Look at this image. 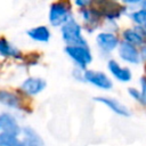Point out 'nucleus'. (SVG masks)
I'll return each instance as SVG.
<instances>
[{
  "instance_id": "nucleus-1",
  "label": "nucleus",
  "mask_w": 146,
  "mask_h": 146,
  "mask_svg": "<svg viewBox=\"0 0 146 146\" xmlns=\"http://www.w3.org/2000/svg\"><path fill=\"white\" fill-rule=\"evenodd\" d=\"M73 17L72 5L68 0H57L49 6L48 22L52 27H60Z\"/></svg>"
},
{
  "instance_id": "nucleus-2",
  "label": "nucleus",
  "mask_w": 146,
  "mask_h": 146,
  "mask_svg": "<svg viewBox=\"0 0 146 146\" xmlns=\"http://www.w3.org/2000/svg\"><path fill=\"white\" fill-rule=\"evenodd\" d=\"M64 52L75 67H79L83 71L87 70L94 60L92 51L89 44H66Z\"/></svg>"
},
{
  "instance_id": "nucleus-3",
  "label": "nucleus",
  "mask_w": 146,
  "mask_h": 146,
  "mask_svg": "<svg viewBox=\"0 0 146 146\" xmlns=\"http://www.w3.org/2000/svg\"><path fill=\"white\" fill-rule=\"evenodd\" d=\"M83 31L82 24L74 17L59 27L60 36L65 44H88Z\"/></svg>"
},
{
  "instance_id": "nucleus-4",
  "label": "nucleus",
  "mask_w": 146,
  "mask_h": 146,
  "mask_svg": "<svg viewBox=\"0 0 146 146\" xmlns=\"http://www.w3.org/2000/svg\"><path fill=\"white\" fill-rule=\"evenodd\" d=\"M79 17L82 24V27L88 33H94L99 29L102 19H104L100 10L96 7H86L79 9Z\"/></svg>"
},
{
  "instance_id": "nucleus-5",
  "label": "nucleus",
  "mask_w": 146,
  "mask_h": 146,
  "mask_svg": "<svg viewBox=\"0 0 146 146\" xmlns=\"http://www.w3.org/2000/svg\"><path fill=\"white\" fill-rule=\"evenodd\" d=\"M120 41L121 40L116 33L108 32V31H100L95 36V44L98 51L103 55H106L107 57L113 51H116L120 44Z\"/></svg>"
},
{
  "instance_id": "nucleus-6",
  "label": "nucleus",
  "mask_w": 146,
  "mask_h": 146,
  "mask_svg": "<svg viewBox=\"0 0 146 146\" xmlns=\"http://www.w3.org/2000/svg\"><path fill=\"white\" fill-rule=\"evenodd\" d=\"M83 76H84V82L94 86L97 89L107 91L113 88V80L108 74H106L103 71L87 68L84 70Z\"/></svg>"
},
{
  "instance_id": "nucleus-7",
  "label": "nucleus",
  "mask_w": 146,
  "mask_h": 146,
  "mask_svg": "<svg viewBox=\"0 0 146 146\" xmlns=\"http://www.w3.org/2000/svg\"><path fill=\"white\" fill-rule=\"evenodd\" d=\"M116 55L123 63L129 65H139L141 63L139 48L123 40L120 41V44L116 49Z\"/></svg>"
},
{
  "instance_id": "nucleus-8",
  "label": "nucleus",
  "mask_w": 146,
  "mask_h": 146,
  "mask_svg": "<svg viewBox=\"0 0 146 146\" xmlns=\"http://www.w3.org/2000/svg\"><path fill=\"white\" fill-rule=\"evenodd\" d=\"M47 87V81L40 76H29L22 81L18 90L22 95L33 97L41 94Z\"/></svg>"
},
{
  "instance_id": "nucleus-9",
  "label": "nucleus",
  "mask_w": 146,
  "mask_h": 146,
  "mask_svg": "<svg viewBox=\"0 0 146 146\" xmlns=\"http://www.w3.org/2000/svg\"><path fill=\"white\" fill-rule=\"evenodd\" d=\"M106 68L108 73L119 82L121 83H128L132 80V71L128 66L121 65L120 62H117L114 58H108L106 62Z\"/></svg>"
},
{
  "instance_id": "nucleus-10",
  "label": "nucleus",
  "mask_w": 146,
  "mask_h": 146,
  "mask_svg": "<svg viewBox=\"0 0 146 146\" xmlns=\"http://www.w3.org/2000/svg\"><path fill=\"white\" fill-rule=\"evenodd\" d=\"M121 38L123 41L140 48L143 44L146 43V30L136 25L125 27L121 32Z\"/></svg>"
},
{
  "instance_id": "nucleus-11",
  "label": "nucleus",
  "mask_w": 146,
  "mask_h": 146,
  "mask_svg": "<svg viewBox=\"0 0 146 146\" xmlns=\"http://www.w3.org/2000/svg\"><path fill=\"white\" fill-rule=\"evenodd\" d=\"M0 103L9 108L22 111L24 108V100L21 92L7 89H0Z\"/></svg>"
},
{
  "instance_id": "nucleus-12",
  "label": "nucleus",
  "mask_w": 146,
  "mask_h": 146,
  "mask_svg": "<svg viewBox=\"0 0 146 146\" xmlns=\"http://www.w3.org/2000/svg\"><path fill=\"white\" fill-rule=\"evenodd\" d=\"M94 100L105 105L107 108H110L112 112H114L115 114H117L120 116H130V114H131L130 110L123 103L117 100L116 98L108 97V96H96L94 98Z\"/></svg>"
},
{
  "instance_id": "nucleus-13",
  "label": "nucleus",
  "mask_w": 146,
  "mask_h": 146,
  "mask_svg": "<svg viewBox=\"0 0 146 146\" xmlns=\"http://www.w3.org/2000/svg\"><path fill=\"white\" fill-rule=\"evenodd\" d=\"M0 127L1 131L19 136L22 135V127L19 125L16 116L9 112H2L0 113Z\"/></svg>"
},
{
  "instance_id": "nucleus-14",
  "label": "nucleus",
  "mask_w": 146,
  "mask_h": 146,
  "mask_svg": "<svg viewBox=\"0 0 146 146\" xmlns=\"http://www.w3.org/2000/svg\"><path fill=\"white\" fill-rule=\"evenodd\" d=\"M26 35L35 42L47 43L51 39V31L47 25H36L26 31Z\"/></svg>"
},
{
  "instance_id": "nucleus-15",
  "label": "nucleus",
  "mask_w": 146,
  "mask_h": 146,
  "mask_svg": "<svg viewBox=\"0 0 146 146\" xmlns=\"http://www.w3.org/2000/svg\"><path fill=\"white\" fill-rule=\"evenodd\" d=\"M0 56L3 58H13V59H22L23 52L18 47L11 43L7 38L0 35Z\"/></svg>"
},
{
  "instance_id": "nucleus-16",
  "label": "nucleus",
  "mask_w": 146,
  "mask_h": 146,
  "mask_svg": "<svg viewBox=\"0 0 146 146\" xmlns=\"http://www.w3.org/2000/svg\"><path fill=\"white\" fill-rule=\"evenodd\" d=\"M127 16L129 19L133 23V25L143 27L146 30V9L138 7L136 9H132L127 13Z\"/></svg>"
},
{
  "instance_id": "nucleus-17",
  "label": "nucleus",
  "mask_w": 146,
  "mask_h": 146,
  "mask_svg": "<svg viewBox=\"0 0 146 146\" xmlns=\"http://www.w3.org/2000/svg\"><path fill=\"white\" fill-rule=\"evenodd\" d=\"M0 141L3 146H27L26 141L19 139L18 136L10 135L3 131H0Z\"/></svg>"
},
{
  "instance_id": "nucleus-18",
  "label": "nucleus",
  "mask_w": 146,
  "mask_h": 146,
  "mask_svg": "<svg viewBox=\"0 0 146 146\" xmlns=\"http://www.w3.org/2000/svg\"><path fill=\"white\" fill-rule=\"evenodd\" d=\"M22 135L24 136V140L27 143H33L38 145H43L41 136L31 127H23L22 128Z\"/></svg>"
},
{
  "instance_id": "nucleus-19",
  "label": "nucleus",
  "mask_w": 146,
  "mask_h": 146,
  "mask_svg": "<svg viewBox=\"0 0 146 146\" xmlns=\"http://www.w3.org/2000/svg\"><path fill=\"white\" fill-rule=\"evenodd\" d=\"M104 31H108V32H113L116 33L120 30V26L117 25V21L115 19H104Z\"/></svg>"
},
{
  "instance_id": "nucleus-20",
  "label": "nucleus",
  "mask_w": 146,
  "mask_h": 146,
  "mask_svg": "<svg viewBox=\"0 0 146 146\" xmlns=\"http://www.w3.org/2000/svg\"><path fill=\"white\" fill-rule=\"evenodd\" d=\"M128 94H129V96L133 100H136L138 103H141V92H140V89H138L136 87H130V88H128Z\"/></svg>"
},
{
  "instance_id": "nucleus-21",
  "label": "nucleus",
  "mask_w": 146,
  "mask_h": 146,
  "mask_svg": "<svg viewBox=\"0 0 146 146\" xmlns=\"http://www.w3.org/2000/svg\"><path fill=\"white\" fill-rule=\"evenodd\" d=\"M140 92H141V105L146 106V76H141L139 79Z\"/></svg>"
},
{
  "instance_id": "nucleus-22",
  "label": "nucleus",
  "mask_w": 146,
  "mask_h": 146,
  "mask_svg": "<svg viewBox=\"0 0 146 146\" xmlns=\"http://www.w3.org/2000/svg\"><path fill=\"white\" fill-rule=\"evenodd\" d=\"M83 73H84L83 70H81V68L74 66V68L72 70V78H73L74 80H76V81H82V82H84Z\"/></svg>"
},
{
  "instance_id": "nucleus-23",
  "label": "nucleus",
  "mask_w": 146,
  "mask_h": 146,
  "mask_svg": "<svg viewBox=\"0 0 146 146\" xmlns=\"http://www.w3.org/2000/svg\"><path fill=\"white\" fill-rule=\"evenodd\" d=\"M74 6L79 9H82V8H86V7H89L91 6L92 3V0H72Z\"/></svg>"
},
{
  "instance_id": "nucleus-24",
  "label": "nucleus",
  "mask_w": 146,
  "mask_h": 146,
  "mask_svg": "<svg viewBox=\"0 0 146 146\" xmlns=\"http://www.w3.org/2000/svg\"><path fill=\"white\" fill-rule=\"evenodd\" d=\"M141 1H143V0H121V2H122L125 7H136V6L139 7V5H140Z\"/></svg>"
},
{
  "instance_id": "nucleus-25",
  "label": "nucleus",
  "mask_w": 146,
  "mask_h": 146,
  "mask_svg": "<svg viewBox=\"0 0 146 146\" xmlns=\"http://www.w3.org/2000/svg\"><path fill=\"white\" fill-rule=\"evenodd\" d=\"M139 55H140L141 62H146V43L143 44V46L139 48Z\"/></svg>"
},
{
  "instance_id": "nucleus-26",
  "label": "nucleus",
  "mask_w": 146,
  "mask_h": 146,
  "mask_svg": "<svg viewBox=\"0 0 146 146\" xmlns=\"http://www.w3.org/2000/svg\"><path fill=\"white\" fill-rule=\"evenodd\" d=\"M139 7H141V8H144V9H146V0H143V1L140 2V5H139Z\"/></svg>"
},
{
  "instance_id": "nucleus-27",
  "label": "nucleus",
  "mask_w": 146,
  "mask_h": 146,
  "mask_svg": "<svg viewBox=\"0 0 146 146\" xmlns=\"http://www.w3.org/2000/svg\"><path fill=\"white\" fill-rule=\"evenodd\" d=\"M26 145H27V146H41V145H38V144H33V143H27V141H26Z\"/></svg>"
},
{
  "instance_id": "nucleus-28",
  "label": "nucleus",
  "mask_w": 146,
  "mask_h": 146,
  "mask_svg": "<svg viewBox=\"0 0 146 146\" xmlns=\"http://www.w3.org/2000/svg\"><path fill=\"white\" fill-rule=\"evenodd\" d=\"M0 146H3V145H2V144H1V141H0Z\"/></svg>"
},
{
  "instance_id": "nucleus-29",
  "label": "nucleus",
  "mask_w": 146,
  "mask_h": 146,
  "mask_svg": "<svg viewBox=\"0 0 146 146\" xmlns=\"http://www.w3.org/2000/svg\"><path fill=\"white\" fill-rule=\"evenodd\" d=\"M0 131H1V127H0Z\"/></svg>"
},
{
  "instance_id": "nucleus-30",
  "label": "nucleus",
  "mask_w": 146,
  "mask_h": 146,
  "mask_svg": "<svg viewBox=\"0 0 146 146\" xmlns=\"http://www.w3.org/2000/svg\"><path fill=\"white\" fill-rule=\"evenodd\" d=\"M115 1H119V0H115Z\"/></svg>"
},
{
  "instance_id": "nucleus-31",
  "label": "nucleus",
  "mask_w": 146,
  "mask_h": 146,
  "mask_svg": "<svg viewBox=\"0 0 146 146\" xmlns=\"http://www.w3.org/2000/svg\"><path fill=\"white\" fill-rule=\"evenodd\" d=\"M92 1H94V0H92ZM96 1H98V0H96Z\"/></svg>"
}]
</instances>
